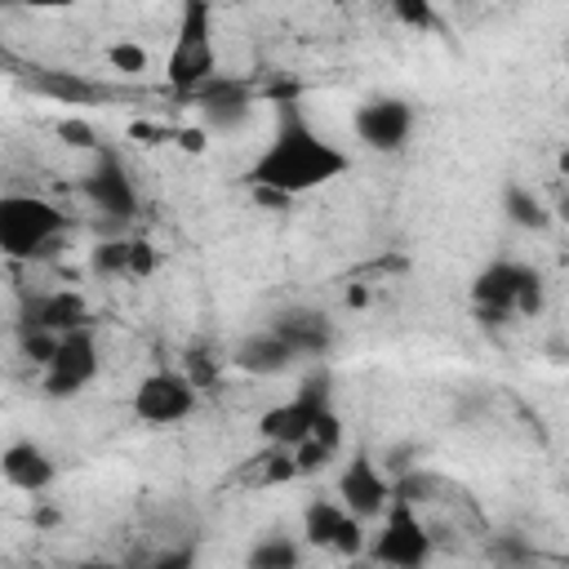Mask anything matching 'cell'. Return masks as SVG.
<instances>
[{
  "mask_svg": "<svg viewBox=\"0 0 569 569\" xmlns=\"http://www.w3.org/2000/svg\"><path fill=\"white\" fill-rule=\"evenodd\" d=\"M333 551H338V556H360V551H365V520L347 516V525H342V533H338Z\"/></svg>",
  "mask_w": 569,
  "mask_h": 569,
  "instance_id": "obj_29",
  "label": "cell"
},
{
  "mask_svg": "<svg viewBox=\"0 0 569 569\" xmlns=\"http://www.w3.org/2000/svg\"><path fill=\"white\" fill-rule=\"evenodd\" d=\"M329 387H333V378H329L325 369H311V373L298 382V391H293L289 400L262 409V418H258V436H262L267 445H276V449H298L302 440H311L316 418H320L325 409H333Z\"/></svg>",
  "mask_w": 569,
  "mask_h": 569,
  "instance_id": "obj_5",
  "label": "cell"
},
{
  "mask_svg": "<svg viewBox=\"0 0 569 569\" xmlns=\"http://www.w3.org/2000/svg\"><path fill=\"white\" fill-rule=\"evenodd\" d=\"M489 560H493L498 569H525V565L533 560V551H529V542H525L520 533H498V538L489 542Z\"/></svg>",
  "mask_w": 569,
  "mask_h": 569,
  "instance_id": "obj_23",
  "label": "cell"
},
{
  "mask_svg": "<svg viewBox=\"0 0 569 569\" xmlns=\"http://www.w3.org/2000/svg\"><path fill=\"white\" fill-rule=\"evenodd\" d=\"M369 556L382 569H422L431 560V533L418 520L409 498H391V507L382 516V529L369 542Z\"/></svg>",
  "mask_w": 569,
  "mask_h": 569,
  "instance_id": "obj_6",
  "label": "cell"
},
{
  "mask_svg": "<svg viewBox=\"0 0 569 569\" xmlns=\"http://www.w3.org/2000/svg\"><path fill=\"white\" fill-rule=\"evenodd\" d=\"M80 191L89 196L93 209H102L107 218H133L138 213V187L129 178V169L116 156H98L93 169L80 178Z\"/></svg>",
  "mask_w": 569,
  "mask_h": 569,
  "instance_id": "obj_11",
  "label": "cell"
},
{
  "mask_svg": "<svg viewBox=\"0 0 569 569\" xmlns=\"http://www.w3.org/2000/svg\"><path fill=\"white\" fill-rule=\"evenodd\" d=\"M342 525H347V507H342L338 498H311V502L302 507V542H307V547L333 551Z\"/></svg>",
  "mask_w": 569,
  "mask_h": 569,
  "instance_id": "obj_17",
  "label": "cell"
},
{
  "mask_svg": "<svg viewBox=\"0 0 569 569\" xmlns=\"http://www.w3.org/2000/svg\"><path fill=\"white\" fill-rule=\"evenodd\" d=\"M0 471H4V480H9L13 489H22V493H44V489L53 485V476H58L53 458H49L36 440H13V445H4Z\"/></svg>",
  "mask_w": 569,
  "mask_h": 569,
  "instance_id": "obj_15",
  "label": "cell"
},
{
  "mask_svg": "<svg viewBox=\"0 0 569 569\" xmlns=\"http://www.w3.org/2000/svg\"><path fill=\"white\" fill-rule=\"evenodd\" d=\"M560 218H569V200H560Z\"/></svg>",
  "mask_w": 569,
  "mask_h": 569,
  "instance_id": "obj_34",
  "label": "cell"
},
{
  "mask_svg": "<svg viewBox=\"0 0 569 569\" xmlns=\"http://www.w3.org/2000/svg\"><path fill=\"white\" fill-rule=\"evenodd\" d=\"M249 84L244 80H209L200 89V129L204 133H236L244 120H249Z\"/></svg>",
  "mask_w": 569,
  "mask_h": 569,
  "instance_id": "obj_12",
  "label": "cell"
},
{
  "mask_svg": "<svg viewBox=\"0 0 569 569\" xmlns=\"http://www.w3.org/2000/svg\"><path fill=\"white\" fill-rule=\"evenodd\" d=\"M471 302L480 316L502 320V316H538L542 311V276L529 262L498 258L471 280Z\"/></svg>",
  "mask_w": 569,
  "mask_h": 569,
  "instance_id": "obj_4",
  "label": "cell"
},
{
  "mask_svg": "<svg viewBox=\"0 0 569 569\" xmlns=\"http://www.w3.org/2000/svg\"><path fill=\"white\" fill-rule=\"evenodd\" d=\"M102 369V356H98V338L93 329H76V333H62L53 360L44 365V378H40V391L49 400H71L80 396Z\"/></svg>",
  "mask_w": 569,
  "mask_h": 569,
  "instance_id": "obj_8",
  "label": "cell"
},
{
  "mask_svg": "<svg viewBox=\"0 0 569 569\" xmlns=\"http://www.w3.org/2000/svg\"><path fill=\"white\" fill-rule=\"evenodd\" d=\"M311 440H316V445H325L329 453H338V449H342V418H338L333 409H325V413L316 418V431H311Z\"/></svg>",
  "mask_w": 569,
  "mask_h": 569,
  "instance_id": "obj_27",
  "label": "cell"
},
{
  "mask_svg": "<svg viewBox=\"0 0 569 569\" xmlns=\"http://www.w3.org/2000/svg\"><path fill=\"white\" fill-rule=\"evenodd\" d=\"M365 302H369V289L365 284H351L347 289V307H365Z\"/></svg>",
  "mask_w": 569,
  "mask_h": 569,
  "instance_id": "obj_32",
  "label": "cell"
},
{
  "mask_svg": "<svg viewBox=\"0 0 569 569\" xmlns=\"http://www.w3.org/2000/svg\"><path fill=\"white\" fill-rule=\"evenodd\" d=\"M156 267H160L156 244H151V240H133V249H129V276H133V280H147Z\"/></svg>",
  "mask_w": 569,
  "mask_h": 569,
  "instance_id": "obj_26",
  "label": "cell"
},
{
  "mask_svg": "<svg viewBox=\"0 0 569 569\" xmlns=\"http://www.w3.org/2000/svg\"><path fill=\"white\" fill-rule=\"evenodd\" d=\"M129 249H133V240H98L89 249L93 276H129Z\"/></svg>",
  "mask_w": 569,
  "mask_h": 569,
  "instance_id": "obj_22",
  "label": "cell"
},
{
  "mask_svg": "<svg viewBox=\"0 0 569 569\" xmlns=\"http://www.w3.org/2000/svg\"><path fill=\"white\" fill-rule=\"evenodd\" d=\"M351 124L369 151H400L413 133V107L405 98H369L365 107H356Z\"/></svg>",
  "mask_w": 569,
  "mask_h": 569,
  "instance_id": "obj_10",
  "label": "cell"
},
{
  "mask_svg": "<svg viewBox=\"0 0 569 569\" xmlns=\"http://www.w3.org/2000/svg\"><path fill=\"white\" fill-rule=\"evenodd\" d=\"M36 89L49 93V98H58V102H67V107H80V102L98 98V89H93L89 80L71 76V71H40V76H36Z\"/></svg>",
  "mask_w": 569,
  "mask_h": 569,
  "instance_id": "obj_20",
  "label": "cell"
},
{
  "mask_svg": "<svg viewBox=\"0 0 569 569\" xmlns=\"http://www.w3.org/2000/svg\"><path fill=\"white\" fill-rule=\"evenodd\" d=\"M347 169H351V156L338 142H329L325 133H316L302 111L280 107L276 133L267 138V147L244 169V187H253L271 204H289L293 196H307L316 187H329Z\"/></svg>",
  "mask_w": 569,
  "mask_h": 569,
  "instance_id": "obj_1",
  "label": "cell"
},
{
  "mask_svg": "<svg viewBox=\"0 0 569 569\" xmlns=\"http://www.w3.org/2000/svg\"><path fill=\"white\" fill-rule=\"evenodd\" d=\"M84 569H89V565H84Z\"/></svg>",
  "mask_w": 569,
  "mask_h": 569,
  "instance_id": "obj_35",
  "label": "cell"
},
{
  "mask_svg": "<svg viewBox=\"0 0 569 569\" xmlns=\"http://www.w3.org/2000/svg\"><path fill=\"white\" fill-rule=\"evenodd\" d=\"M200 405V387L182 369H156L133 387V418L147 427L187 422Z\"/></svg>",
  "mask_w": 569,
  "mask_h": 569,
  "instance_id": "obj_7",
  "label": "cell"
},
{
  "mask_svg": "<svg viewBox=\"0 0 569 569\" xmlns=\"http://www.w3.org/2000/svg\"><path fill=\"white\" fill-rule=\"evenodd\" d=\"M391 498H396V485H387V476L378 471V462L360 449V453L342 467V476H338V502L347 507V516L373 520V516H387Z\"/></svg>",
  "mask_w": 569,
  "mask_h": 569,
  "instance_id": "obj_9",
  "label": "cell"
},
{
  "mask_svg": "<svg viewBox=\"0 0 569 569\" xmlns=\"http://www.w3.org/2000/svg\"><path fill=\"white\" fill-rule=\"evenodd\" d=\"M67 231V213L44 196H0V249L9 258H44Z\"/></svg>",
  "mask_w": 569,
  "mask_h": 569,
  "instance_id": "obj_3",
  "label": "cell"
},
{
  "mask_svg": "<svg viewBox=\"0 0 569 569\" xmlns=\"http://www.w3.org/2000/svg\"><path fill=\"white\" fill-rule=\"evenodd\" d=\"M147 569H196V547L191 542H182V547H169V551H160Z\"/></svg>",
  "mask_w": 569,
  "mask_h": 569,
  "instance_id": "obj_30",
  "label": "cell"
},
{
  "mask_svg": "<svg viewBox=\"0 0 569 569\" xmlns=\"http://www.w3.org/2000/svg\"><path fill=\"white\" fill-rule=\"evenodd\" d=\"M329 458H333V453H329L325 445H316V440H302V445L293 449V462H298V471H302V476L325 471V467H329Z\"/></svg>",
  "mask_w": 569,
  "mask_h": 569,
  "instance_id": "obj_28",
  "label": "cell"
},
{
  "mask_svg": "<svg viewBox=\"0 0 569 569\" xmlns=\"http://www.w3.org/2000/svg\"><path fill=\"white\" fill-rule=\"evenodd\" d=\"M164 80L173 89H204L218 80V44H213V9L204 0H187L178 13V36L164 58Z\"/></svg>",
  "mask_w": 569,
  "mask_h": 569,
  "instance_id": "obj_2",
  "label": "cell"
},
{
  "mask_svg": "<svg viewBox=\"0 0 569 569\" xmlns=\"http://www.w3.org/2000/svg\"><path fill=\"white\" fill-rule=\"evenodd\" d=\"M173 142H178L187 156H200V151H204V142H209V133L196 124V129H178V133H173Z\"/></svg>",
  "mask_w": 569,
  "mask_h": 569,
  "instance_id": "obj_31",
  "label": "cell"
},
{
  "mask_svg": "<svg viewBox=\"0 0 569 569\" xmlns=\"http://www.w3.org/2000/svg\"><path fill=\"white\" fill-rule=\"evenodd\" d=\"M244 569H302V542L289 533H262L249 547Z\"/></svg>",
  "mask_w": 569,
  "mask_h": 569,
  "instance_id": "obj_19",
  "label": "cell"
},
{
  "mask_svg": "<svg viewBox=\"0 0 569 569\" xmlns=\"http://www.w3.org/2000/svg\"><path fill=\"white\" fill-rule=\"evenodd\" d=\"M107 67L120 71V76H147L151 71V53L138 40H111L107 44Z\"/></svg>",
  "mask_w": 569,
  "mask_h": 569,
  "instance_id": "obj_21",
  "label": "cell"
},
{
  "mask_svg": "<svg viewBox=\"0 0 569 569\" xmlns=\"http://www.w3.org/2000/svg\"><path fill=\"white\" fill-rule=\"evenodd\" d=\"M267 329L280 333L293 356H325V351L338 342L333 320H329L325 311H316V307H284Z\"/></svg>",
  "mask_w": 569,
  "mask_h": 569,
  "instance_id": "obj_13",
  "label": "cell"
},
{
  "mask_svg": "<svg viewBox=\"0 0 569 569\" xmlns=\"http://www.w3.org/2000/svg\"><path fill=\"white\" fill-rule=\"evenodd\" d=\"M502 213L520 231H547L556 222V213L547 209V200L533 196L525 182H502Z\"/></svg>",
  "mask_w": 569,
  "mask_h": 569,
  "instance_id": "obj_18",
  "label": "cell"
},
{
  "mask_svg": "<svg viewBox=\"0 0 569 569\" xmlns=\"http://www.w3.org/2000/svg\"><path fill=\"white\" fill-rule=\"evenodd\" d=\"M58 138L67 142V147H98V133H93V124L89 120H80V116H67V120H58Z\"/></svg>",
  "mask_w": 569,
  "mask_h": 569,
  "instance_id": "obj_25",
  "label": "cell"
},
{
  "mask_svg": "<svg viewBox=\"0 0 569 569\" xmlns=\"http://www.w3.org/2000/svg\"><path fill=\"white\" fill-rule=\"evenodd\" d=\"M560 169H565V173H569V151H560Z\"/></svg>",
  "mask_w": 569,
  "mask_h": 569,
  "instance_id": "obj_33",
  "label": "cell"
},
{
  "mask_svg": "<svg viewBox=\"0 0 569 569\" xmlns=\"http://www.w3.org/2000/svg\"><path fill=\"white\" fill-rule=\"evenodd\" d=\"M22 329H44V333H76V329H89V302L76 293V289H58V293H40L31 298L27 307V320Z\"/></svg>",
  "mask_w": 569,
  "mask_h": 569,
  "instance_id": "obj_14",
  "label": "cell"
},
{
  "mask_svg": "<svg viewBox=\"0 0 569 569\" xmlns=\"http://www.w3.org/2000/svg\"><path fill=\"white\" fill-rule=\"evenodd\" d=\"M293 360H298V356L289 351V342H284L280 333H271V329H258V333H249V338L236 347V365H240L244 373H258V378L284 373Z\"/></svg>",
  "mask_w": 569,
  "mask_h": 569,
  "instance_id": "obj_16",
  "label": "cell"
},
{
  "mask_svg": "<svg viewBox=\"0 0 569 569\" xmlns=\"http://www.w3.org/2000/svg\"><path fill=\"white\" fill-rule=\"evenodd\" d=\"M391 13L400 18V22H409V27H440V18H436V9L427 4V0H396L391 4Z\"/></svg>",
  "mask_w": 569,
  "mask_h": 569,
  "instance_id": "obj_24",
  "label": "cell"
}]
</instances>
